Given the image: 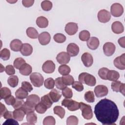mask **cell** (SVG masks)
I'll list each match as a JSON object with an SVG mask.
<instances>
[{"label": "cell", "mask_w": 125, "mask_h": 125, "mask_svg": "<svg viewBox=\"0 0 125 125\" xmlns=\"http://www.w3.org/2000/svg\"><path fill=\"white\" fill-rule=\"evenodd\" d=\"M55 80L52 78H48L44 82V85L45 88L48 89H53L55 86Z\"/></svg>", "instance_id": "40"}, {"label": "cell", "mask_w": 125, "mask_h": 125, "mask_svg": "<svg viewBox=\"0 0 125 125\" xmlns=\"http://www.w3.org/2000/svg\"><path fill=\"white\" fill-rule=\"evenodd\" d=\"M72 88H74L75 90H76L77 91L81 92L83 90V83H81L80 82L78 81H75L72 83Z\"/></svg>", "instance_id": "51"}, {"label": "cell", "mask_w": 125, "mask_h": 125, "mask_svg": "<svg viewBox=\"0 0 125 125\" xmlns=\"http://www.w3.org/2000/svg\"><path fill=\"white\" fill-rule=\"evenodd\" d=\"M22 44H23L21 40L14 39L10 43V47L12 51L18 52L21 51Z\"/></svg>", "instance_id": "20"}, {"label": "cell", "mask_w": 125, "mask_h": 125, "mask_svg": "<svg viewBox=\"0 0 125 125\" xmlns=\"http://www.w3.org/2000/svg\"><path fill=\"white\" fill-rule=\"evenodd\" d=\"M58 71L62 76L69 74L71 71V69L69 66L65 64L61 65L58 68Z\"/></svg>", "instance_id": "34"}, {"label": "cell", "mask_w": 125, "mask_h": 125, "mask_svg": "<svg viewBox=\"0 0 125 125\" xmlns=\"http://www.w3.org/2000/svg\"><path fill=\"white\" fill-rule=\"evenodd\" d=\"M5 71L8 75H13L15 73L14 66L12 65H7L5 67Z\"/></svg>", "instance_id": "54"}, {"label": "cell", "mask_w": 125, "mask_h": 125, "mask_svg": "<svg viewBox=\"0 0 125 125\" xmlns=\"http://www.w3.org/2000/svg\"><path fill=\"white\" fill-rule=\"evenodd\" d=\"M62 79L63 83L66 85H70L74 82L73 77L71 75L69 74L62 76Z\"/></svg>", "instance_id": "39"}, {"label": "cell", "mask_w": 125, "mask_h": 125, "mask_svg": "<svg viewBox=\"0 0 125 125\" xmlns=\"http://www.w3.org/2000/svg\"><path fill=\"white\" fill-rule=\"evenodd\" d=\"M11 94V90L9 88L6 87H3L0 88V99H5L10 96Z\"/></svg>", "instance_id": "36"}, {"label": "cell", "mask_w": 125, "mask_h": 125, "mask_svg": "<svg viewBox=\"0 0 125 125\" xmlns=\"http://www.w3.org/2000/svg\"><path fill=\"white\" fill-rule=\"evenodd\" d=\"M62 93L65 98H71L73 96V92L71 89L67 87L62 90Z\"/></svg>", "instance_id": "50"}, {"label": "cell", "mask_w": 125, "mask_h": 125, "mask_svg": "<svg viewBox=\"0 0 125 125\" xmlns=\"http://www.w3.org/2000/svg\"><path fill=\"white\" fill-rule=\"evenodd\" d=\"M108 90L107 87L104 85H98L94 88V93L97 97L100 98L107 95Z\"/></svg>", "instance_id": "9"}, {"label": "cell", "mask_w": 125, "mask_h": 125, "mask_svg": "<svg viewBox=\"0 0 125 125\" xmlns=\"http://www.w3.org/2000/svg\"><path fill=\"white\" fill-rule=\"evenodd\" d=\"M7 110L4 104H3L1 103H0V117L3 116V114Z\"/></svg>", "instance_id": "59"}, {"label": "cell", "mask_w": 125, "mask_h": 125, "mask_svg": "<svg viewBox=\"0 0 125 125\" xmlns=\"http://www.w3.org/2000/svg\"><path fill=\"white\" fill-rule=\"evenodd\" d=\"M90 34L87 30H83L79 33V37L81 41L85 42L87 41L90 38Z\"/></svg>", "instance_id": "37"}, {"label": "cell", "mask_w": 125, "mask_h": 125, "mask_svg": "<svg viewBox=\"0 0 125 125\" xmlns=\"http://www.w3.org/2000/svg\"><path fill=\"white\" fill-rule=\"evenodd\" d=\"M32 71V66L28 64V63H24L22 65L21 68L19 69L20 73L24 76H28L30 75Z\"/></svg>", "instance_id": "23"}, {"label": "cell", "mask_w": 125, "mask_h": 125, "mask_svg": "<svg viewBox=\"0 0 125 125\" xmlns=\"http://www.w3.org/2000/svg\"><path fill=\"white\" fill-rule=\"evenodd\" d=\"M47 109V107L41 102H39L35 106V110L37 111V112L40 114L44 113Z\"/></svg>", "instance_id": "38"}, {"label": "cell", "mask_w": 125, "mask_h": 125, "mask_svg": "<svg viewBox=\"0 0 125 125\" xmlns=\"http://www.w3.org/2000/svg\"><path fill=\"white\" fill-rule=\"evenodd\" d=\"M21 87H22L28 92H31L33 89L31 83L26 81H23L22 82Z\"/></svg>", "instance_id": "53"}, {"label": "cell", "mask_w": 125, "mask_h": 125, "mask_svg": "<svg viewBox=\"0 0 125 125\" xmlns=\"http://www.w3.org/2000/svg\"><path fill=\"white\" fill-rule=\"evenodd\" d=\"M7 2H10V3H13V2H17V0H16V1H7Z\"/></svg>", "instance_id": "61"}, {"label": "cell", "mask_w": 125, "mask_h": 125, "mask_svg": "<svg viewBox=\"0 0 125 125\" xmlns=\"http://www.w3.org/2000/svg\"><path fill=\"white\" fill-rule=\"evenodd\" d=\"M120 78L119 73L115 70H109L107 74V79L110 81H116Z\"/></svg>", "instance_id": "26"}, {"label": "cell", "mask_w": 125, "mask_h": 125, "mask_svg": "<svg viewBox=\"0 0 125 125\" xmlns=\"http://www.w3.org/2000/svg\"><path fill=\"white\" fill-rule=\"evenodd\" d=\"M3 117L5 119H11L13 118V112L8 111L7 110L5 111V112L3 114Z\"/></svg>", "instance_id": "58"}, {"label": "cell", "mask_w": 125, "mask_h": 125, "mask_svg": "<svg viewBox=\"0 0 125 125\" xmlns=\"http://www.w3.org/2000/svg\"><path fill=\"white\" fill-rule=\"evenodd\" d=\"M56 60L60 64H64L68 63L69 62L70 56L65 52H61L57 55Z\"/></svg>", "instance_id": "13"}, {"label": "cell", "mask_w": 125, "mask_h": 125, "mask_svg": "<svg viewBox=\"0 0 125 125\" xmlns=\"http://www.w3.org/2000/svg\"><path fill=\"white\" fill-rule=\"evenodd\" d=\"M26 120L28 124L34 125L37 121V115L34 112L28 113L26 115Z\"/></svg>", "instance_id": "30"}, {"label": "cell", "mask_w": 125, "mask_h": 125, "mask_svg": "<svg viewBox=\"0 0 125 125\" xmlns=\"http://www.w3.org/2000/svg\"><path fill=\"white\" fill-rule=\"evenodd\" d=\"M85 100L88 103H93L95 101L94 94L92 91H88L86 92L84 95Z\"/></svg>", "instance_id": "42"}, {"label": "cell", "mask_w": 125, "mask_h": 125, "mask_svg": "<svg viewBox=\"0 0 125 125\" xmlns=\"http://www.w3.org/2000/svg\"><path fill=\"white\" fill-rule=\"evenodd\" d=\"M13 113V118L18 121H22L25 115V113L21 108L15 109Z\"/></svg>", "instance_id": "24"}, {"label": "cell", "mask_w": 125, "mask_h": 125, "mask_svg": "<svg viewBox=\"0 0 125 125\" xmlns=\"http://www.w3.org/2000/svg\"><path fill=\"white\" fill-rule=\"evenodd\" d=\"M56 124L55 118L51 116L46 117L43 121V125H55Z\"/></svg>", "instance_id": "49"}, {"label": "cell", "mask_w": 125, "mask_h": 125, "mask_svg": "<svg viewBox=\"0 0 125 125\" xmlns=\"http://www.w3.org/2000/svg\"><path fill=\"white\" fill-rule=\"evenodd\" d=\"M94 112L97 120L103 125H115L119 115L116 104L106 98L101 100L95 105Z\"/></svg>", "instance_id": "1"}, {"label": "cell", "mask_w": 125, "mask_h": 125, "mask_svg": "<svg viewBox=\"0 0 125 125\" xmlns=\"http://www.w3.org/2000/svg\"><path fill=\"white\" fill-rule=\"evenodd\" d=\"M110 12L112 15L114 17H119L123 14L124 8L121 4L115 3L111 6Z\"/></svg>", "instance_id": "6"}, {"label": "cell", "mask_w": 125, "mask_h": 125, "mask_svg": "<svg viewBox=\"0 0 125 125\" xmlns=\"http://www.w3.org/2000/svg\"><path fill=\"white\" fill-rule=\"evenodd\" d=\"M30 80L32 84L35 87H41L43 83V77L41 74L33 72L30 75Z\"/></svg>", "instance_id": "5"}, {"label": "cell", "mask_w": 125, "mask_h": 125, "mask_svg": "<svg viewBox=\"0 0 125 125\" xmlns=\"http://www.w3.org/2000/svg\"><path fill=\"white\" fill-rule=\"evenodd\" d=\"M36 24L40 28H46L48 25V21L45 17L40 16L37 18L36 20Z\"/></svg>", "instance_id": "25"}, {"label": "cell", "mask_w": 125, "mask_h": 125, "mask_svg": "<svg viewBox=\"0 0 125 125\" xmlns=\"http://www.w3.org/2000/svg\"><path fill=\"white\" fill-rule=\"evenodd\" d=\"M116 46L115 44L111 42H107L103 45V51L106 56H111L115 52Z\"/></svg>", "instance_id": "8"}, {"label": "cell", "mask_w": 125, "mask_h": 125, "mask_svg": "<svg viewBox=\"0 0 125 125\" xmlns=\"http://www.w3.org/2000/svg\"><path fill=\"white\" fill-rule=\"evenodd\" d=\"M55 82V85L56 87L60 90H63L64 88L67 87V85H66L62 82V77H60L57 78Z\"/></svg>", "instance_id": "47"}, {"label": "cell", "mask_w": 125, "mask_h": 125, "mask_svg": "<svg viewBox=\"0 0 125 125\" xmlns=\"http://www.w3.org/2000/svg\"><path fill=\"white\" fill-rule=\"evenodd\" d=\"M53 111L55 114L57 115L60 118H63L65 115V110L61 106H56L53 108Z\"/></svg>", "instance_id": "35"}, {"label": "cell", "mask_w": 125, "mask_h": 125, "mask_svg": "<svg viewBox=\"0 0 125 125\" xmlns=\"http://www.w3.org/2000/svg\"><path fill=\"white\" fill-rule=\"evenodd\" d=\"M8 84L12 87H16L19 83V78L16 75H11L7 80Z\"/></svg>", "instance_id": "32"}, {"label": "cell", "mask_w": 125, "mask_h": 125, "mask_svg": "<svg viewBox=\"0 0 125 125\" xmlns=\"http://www.w3.org/2000/svg\"><path fill=\"white\" fill-rule=\"evenodd\" d=\"M98 19L99 21L102 23H106L109 21L111 19V14L109 11L105 9H102L98 13Z\"/></svg>", "instance_id": "7"}, {"label": "cell", "mask_w": 125, "mask_h": 125, "mask_svg": "<svg viewBox=\"0 0 125 125\" xmlns=\"http://www.w3.org/2000/svg\"><path fill=\"white\" fill-rule=\"evenodd\" d=\"M67 52L70 57L76 56L79 52L78 45L74 43H69L67 47Z\"/></svg>", "instance_id": "17"}, {"label": "cell", "mask_w": 125, "mask_h": 125, "mask_svg": "<svg viewBox=\"0 0 125 125\" xmlns=\"http://www.w3.org/2000/svg\"><path fill=\"white\" fill-rule=\"evenodd\" d=\"M21 108L24 111L25 114H27L30 112H34L35 110V106L31 105L26 101L24 103Z\"/></svg>", "instance_id": "31"}, {"label": "cell", "mask_w": 125, "mask_h": 125, "mask_svg": "<svg viewBox=\"0 0 125 125\" xmlns=\"http://www.w3.org/2000/svg\"><path fill=\"white\" fill-rule=\"evenodd\" d=\"M15 99L13 96L10 95L4 99V101L7 105H13L15 102Z\"/></svg>", "instance_id": "55"}, {"label": "cell", "mask_w": 125, "mask_h": 125, "mask_svg": "<svg viewBox=\"0 0 125 125\" xmlns=\"http://www.w3.org/2000/svg\"><path fill=\"white\" fill-rule=\"evenodd\" d=\"M22 5L25 7H29L33 5L34 3V0H22Z\"/></svg>", "instance_id": "56"}, {"label": "cell", "mask_w": 125, "mask_h": 125, "mask_svg": "<svg viewBox=\"0 0 125 125\" xmlns=\"http://www.w3.org/2000/svg\"><path fill=\"white\" fill-rule=\"evenodd\" d=\"M26 33L27 36L31 39H36L39 36L37 30L34 27H29L26 30Z\"/></svg>", "instance_id": "29"}, {"label": "cell", "mask_w": 125, "mask_h": 125, "mask_svg": "<svg viewBox=\"0 0 125 125\" xmlns=\"http://www.w3.org/2000/svg\"><path fill=\"white\" fill-rule=\"evenodd\" d=\"M118 43L121 47H122L123 48H125V37L120 38L118 40Z\"/></svg>", "instance_id": "60"}, {"label": "cell", "mask_w": 125, "mask_h": 125, "mask_svg": "<svg viewBox=\"0 0 125 125\" xmlns=\"http://www.w3.org/2000/svg\"><path fill=\"white\" fill-rule=\"evenodd\" d=\"M99 39L95 37H92L87 42V47L91 50H96L99 46Z\"/></svg>", "instance_id": "18"}, {"label": "cell", "mask_w": 125, "mask_h": 125, "mask_svg": "<svg viewBox=\"0 0 125 125\" xmlns=\"http://www.w3.org/2000/svg\"><path fill=\"white\" fill-rule=\"evenodd\" d=\"M19 125V123L17 121L15 120L14 119L11 118V119H6L5 122L3 123V125Z\"/></svg>", "instance_id": "57"}, {"label": "cell", "mask_w": 125, "mask_h": 125, "mask_svg": "<svg viewBox=\"0 0 125 125\" xmlns=\"http://www.w3.org/2000/svg\"><path fill=\"white\" fill-rule=\"evenodd\" d=\"M24 101L23 100V99H18V98H16L15 99V102L12 105V106L15 109L21 108V107L22 105H23V104H24Z\"/></svg>", "instance_id": "52"}, {"label": "cell", "mask_w": 125, "mask_h": 125, "mask_svg": "<svg viewBox=\"0 0 125 125\" xmlns=\"http://www.w3.org/2000/svg\"><path fill=\"white\" fill-rule=\"evenodd\" d=\"M109 69L106 67H102L99 70L98 75L99 77L103 80H106L107 79V74Z\"/></svg>", "instance_id": "48"}, {"label": "cell", "mask_w": 125, "mask_h": 125, "mask_svg": "<svg viewBox=\"0 0 125 125\" xmlns=\"http://www.w3.org/2000/svg\"><path fill=\"white\" fill-rule=\"evenodd\" d=\"M80 107L82 111V115L84 119L86 120H90L93 117V112L91 106L83 102L79 103Z\"/></svg>", "instance_id": "3"}, {"label": "cell", "mask_w": 125, "mask_h": 125, "mask_svg": "<svg viewBox=\"0 0 125 125\" xmlns=\"http://www.w3.org/2000/svg\"><path fill=\"white\" fill-rule=\"evenodd\" d=\"M65 31L69 35L72 36L75 34L78 29L77 23L70 22L67 23L65 26Z\"/></svg>", "instance_id": "12"}, {"label": "cell", "mask_w": 125, "mask_h": 125, "mask_svg": "<svg viewBox=\"0 0 125 125\" xmlns=\"http://www.w3.org/2000/svg\"><path fill=\"white\" fill-rule=\"evenodd\" d=\"M41 7L44 11H49L52 9V3L49 0H43L41 3Z\"/></svg>", "instance_id": "43"}, {"label": "cell", "mask_w": 125, "mask_h": 125, "mask_svg": "<svg viewBox=\"0 0 125 125\" xmlns=\"http://www.w3.org/2000/svg\"><path fill=\"white\" fill-rule=\"evenodd\" d=\"M28 91L22 87L19 88L15 92L16 98L21 99H24L28 97Z\"/></svg>", "instance_id": "27"}, {"label": "cell", "mask_w": 125, "mask_h": 125, "mask_svg": "<svg viewBox=\"0 0 125 125\" xmlns=\"http://www.w3.org/2000/svg\"><path fill=\"white\" fill-rule=\"evenodd\" d=\"M78 78L79 82L82 83H85L90 86H94L96 83L95 77L94 76L86 72H83L81 73L79 75Z\"/></svg>", "instance_id": "2"}, {"label": "cell", "mask_w": 125, "mask_h": 125, "mask_svg": "<svg viewBox=\"0 0 125 125\" xmlns=\"http://www.w3.org/2000/svg\"><path fill=\"white\" fill-rule=\"evenodd\" d=\"M20 51L23 56H28L32 53L33 47L29 43H23Z\"/></svg>", "instance_id": "21"}, {"label": "cell", "mask_w": 125, "mask_h": 125, "mask_svg": "<svg viewBox=\"0 0 125 125\" xmlns=\"http://www.w3.org/2000/svg\"><path fill=\"white\" fill-rule=\"evenodd\" d=\"M53 39L56 42L63 43L66 41V37L62 33H57L53 36Z\"/></svg>", "instance_id": "44"}, {"label": "cell", "mask_w": 125, "mask_h": 125, "mask_svg": "<svg viewBox=\"0 0 125 125\" xmlns=\"http://www.w3.org/2000/svg\"><path fill=\"white\" fill-rule=\"evenodd\" d=\"M48 95L53 103L58 102L62 97L60 91L56 89H53L51 90V91L48 93Z\"/></svg>", "instance_id": "22"}, {"label": "cell", "mask_w": 125, "mask_h": 125, "mask_svg": "<svg viewBox=\"0 0 125 125\" xmlns=\"http://www.w3.org/2000/svg\"><path fill=\"white\" fill-rule=\"evenodd\" d=\"M81 60L84 66L87 67L91 66L93 62L92 56L88 52H85L82 55Z\"/></svg>", "instance_id": "15"}, {"label": "cell", "mask_w": 125, "mask_h": 125, "mask_svg": "<svg viewBox=\"0 0 125 125\" xmlns=\"http://www.w3.org/2000/svg\"><path fill=\"white\" fill-rule=\"evenodd\" d=\"M40 100L39 96L35 94H31L26 98V102L35 106L40 102Z\"/></svg>", "instance_id": "28"}, {"label": "cell", "mask_w": 125, "mask_h": 125, "mask_svg": "<svg viewBox=\"0 0 125 125\" xmlns=\"http://www.w3.org/2000/svg\"><path fill=\"white\" fill-rule=\"evenodd\" d=\"M0 57L2 60L7 61L9 59L10 57V52L7 48H3L0 51Z\"/></svg>", "instance_id": "41"}, {"label": "cell", "mask_w": 125, "mask_h": 125, "mask_svg": "<svg viewBox=\"0 0 125 125\" xmlns=\"http://www.w3.org/2000/svg\"><path fill=\"white\" fill-rule=\"evenodd\" d=\"M125 84L121 83L120 81H116L111 83V87L113 91L116 92H121L123 95H125Z\"/></svg>", "instance_id": "11"}, {"label": "cell", "mask_w": 125, "mask_h": 125, "mask_svg": "<svg viewBox=\"0 0 125 125\" xmlns=\"http://www.w3.org/2000/svg\"><path fill=\"white\" fill-rule=\"evenodd\" d=\"M78 122V118L74 115L69 116L66 120V125H77Z\"/></svg>", "instance_id": "46"}, {"label": "cell", "mask_w": 125, "mask_h": 125, "mask_svg": "<svg viewBox=\"0 0 125 125\" xmlns=\"http://www.w3.org/2000/svg\"><path fill=\"white\" fill-rule=\"evenodd\" d=\"M62 105L71 111H76L79 109L80 107L79 103L73 100L71 98H65L62 102Z\"/></svg>", "instance_id": "4"}, {"label": "cell", "mask_w": 125, "mask_h": 125, "mask_svg": "<svg viewBox=\"0 0 125 125\" xmlns=\"http://www.w3.org/2000/svg\"><path fill=\"white\" fill-rule=\"evenodd\" d=\"M111 29L115 34L122 33L124 31V28L122 22L119 21L113 22L111 25Z\"/></svg>", "instance_id": "19"}, {"label": "cell", "mask_w": 125, "mask_h": 125, "mask_svg": "<svg viewBox=\"0 0 125 125\" xmlns=\"http://www.w3.org/2000/svg\"><path fill=\"white\" fill-rule=\"evenodd\" d=\"M41 102H42L47 107V108H50L52 106L53 103L49 97L48 94L45 95L41 97Z\"/></svg>", "instance_id": "33"}, {"label": "cell", "mask_w": 125, "mask_h": 125, "mask_svg": "<svg viewBox=\"0 0 125 125\" xmlns=\"http://www.w3.org/2000/svg\"><path fill=\"white\" fill-rule=\"evenodd\" d=\"M55 64L51 60H47L42 64V70L46 73H52L55 71Z\"/></svg>", "instance_id": "10"}, {"label": "cell", "mask_w": 125, "mask_h": 125, "mask_svg": "<svg viewBox=\"0 0 125 125\" xmlns=\"http://www.w3.org/2000/svg\"><path fill=\"white\" fill-rule=\"evenodd\" d=\"M24 63H25V61L22 58L20 57L16 58L14 60L13 65L14 67H15L16 69H19L21 68V67Z\"/></svg>", "instance_id": "45"}, {"label": "cell", "mask_w": 125, "mask_h": 125, "mask_svg": "<svg viewBox=\"0 0 125 125\" xmlns=\"http://www.w3.org/2000/svg\"><path fill=\"white\" fill-rule=\"evenodd\" d=\"M51 40V36L47 32H43L39 35L38 40L41 44L45 45L48 44Z\"/></svg>", "instance_id": "16"}, {"label": "cell", "mask_w": 125, "mask_h": 125, "mask_svg": "<svg viewBox=\"0 0 125 125\" xmlns=\"http://www.w3.org/2000/svg\"><path fill=\"white\" fill-rule=\"evenodd\" d=\"M125 54L116 57L114 60L115 66L119 69L124 70L125 69Z\"/></svg>", "instance_id": "14"}]
</instances>
